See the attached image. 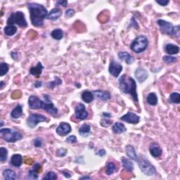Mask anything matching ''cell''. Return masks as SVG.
Returning <instances> with one entry per match:
<instances>
[{
    "mask_svg": "<svg viewBox=\"0 0 180 180\" xmlns=\"http://www.w3.org/2000/svg\"><path fill=\"white\" fill-rule=\"evenodd\" d=\"M28 6L30 10V20L33 25L35 27L42 26L44 19L47 18L48 15L47 9L42 4L37 3H29Z\"/></svg>",
    "mask_w": 180,
    "mask_h": 180,
    "instance_id": "1",
    "label": "cell"
},
{
    "mask_svg": "<svg viewBox=\"0 0 180 180\" xmlns=\"http://www.w3.org/2000/svg\"><path fill=\"white\" fill-rule=\"evenodd\" d=\"M119 88L121 92L125 94H130L132 96L135 102L139 101L138 94L137 92V84L135 80L132 77H129L127 75H123L118 80Z\"/></svg>",
    "mask_w": 180,
    "mask_h": 180,
    "instance_id": "2",
    "label": "cell"
},
{
    "mask_svg": "<svg viewBox=\"0 0 180 180\" xmlns=\"http://www.w3.org/2000/svg\"><path fill=\"white\" fill-rule=\"evenodd\" d=\"M0 135L6 142L9 143H14L17 141L21 140L23 138V135L21 133L10 128L1 129Z\"/></svg>",
    "mask_w": 180,
    "mask_h": 180,
    "instance_id": "3",
    "label": "cell"
},
{
    "mask_svg": "<svg viewBox=\"0 0 180 180\" xmlns=\"http://www.w3.org/2000/svg\"><path fill=\"white\" fill-rule=\"evenodd\" d=\"M148 45V40L144 35H140L136 37L131 43L130 49L134 52L139 53L147 49Z\"/></svg>",
    "mask_w": 180,
    "mask_h": 180,
    "instance_id": "4",
    "label": "cell"
},
{
    "mask_svg": "<svg viewBox=\"0 0 180 180\" xmlns=\"http://www.w3.org/2000/svg\"><path fill=\"white\" fill-rule=\"evenodd\" d=\"M7 24L8 25H14V24H17L22 28H26L28 26L25 15L21 11H16V13L11 14L7 20Z\"/></svg>",
    "mask_w": 180,
    "mask_h": 180,
    "instance_id": "5",
    "label": "cell"
},
{
    "mask_svg": "<svg viewBox=\"0 0 180 180\" xmlns=\"http://www.w3.org/2000/svg\"><path fill=\"white\" fill-rule=\"evenodd\" d=\"M137 162L140 170H142L143 174L147 175V176H152L156 172L155 167L148 160L143 158H141L139 160L138 159Z\"/></svg>",
    "mask_w": 180,
    "mask_h": 180,
    "instance_id": "6",
    "label": "cell"
},
{
    "mask_svg": "<svg viewBox=\"0 0 180 180\" xmlns=\"http://www.w3.org/2000/svg\"><path fill=\"white\" fill-rule=\"evenodd\" d=\"M47 117L42 114H31L27 119V124L31 128L35 127L39 123L45 122Z\"/></svg>",
    "mask_w": 180,
    "mask_h": 180,
    "instance_id": "7",
    "label": "cell"
},
{
    "mask_svg": "<svg viewBox=\"0 0 180 180\" xmlns=\"http://www.w3.org/2000/svg\"><path fill=\"white\" fill-rule=\"evenodd\" d=\"M44 98H45V101H43L42 108L53 115H57L58 113V109L53 105L49 95H47V94L44 95Z\"/></svg>",
    "mask_w": 180,
    "mask_h": 180,
    "instance_id": "8",
    "label": "cell"
},
{
    "mask_svg": "<svg viewBox=\"0 0 180 180\" xmlns=\"http://www.w3.org/2000/svg\"><path fill=\"white\" fill-rule=\"evenodd\" d=\"M157 23L160 26V31L162 33L165 34V35H173L174 26L171 23L164 20H158Z\"/></svg>",
    "mask_w": 180,
    "mask_h": 180,
    "instance_id": "9",
    "label": "cell"
},
{
    "mask_svg": "<svg viewBox=\"0 0 180 180\" xmlns=\"http://www.w3.org/2000/svg\"><path fill=\"white\" fill-rule=\"evenodd\" d=\"M109 72L115 77H118L123 70L122 65L117 63L115 60H112L109 65Z\"/></svg>",
    "mask_w": 180,
    "mask_h": 180,
    "instance_id": "10",
    "label": "cell"
},
{
    "mask_svg": "<svg viewBox=\"0 0 180 180\" xmlns=\"http://www.w3.org/2000/svg\"><path fill=\"white\" fill-rule=\"evenodd\" d=\"M75 117L81 120H85V119L87 118L88 113H87L84 104H79L75 107Z\"/></svg>",
    "mask_w": 180,
    "mask_h": 180,
    "instance_id": "11",
    "label": "cell"
},
{
    "mask_svg": "<svg viewBox=\"0 0 180 180\" xmlns=\"http://www.w3.org/2000/svg\"><path fill=\"white\" fill-rule=\"evenodd\" d=\"M120 120L125 122H127L130 124H137L140 121V117L138 116L137 114L132 113V112H128L125 115L122 116L120 118Z\"/></svg>",
    "mask_w": 180,
    "mask_h": 180,
    "instance_id": "12",
    "label": "cell"
},
{
    "mask_svg": "<svg viewBox=\"0 0 180 180\" xmlns=\"http://www.w3.org/2000/svg\"><path fill=\"white\" fill-rule=\"evenodd\" d=\"M71 126L69 123H61L60 125L58 126V127L56 130V132L59 136L64 137L71 132Z\"/></svg>",
    "mask_w": 180,
    "mask_h": 180,
    "instance_id": "13",
    "label": "cell"
},
{
    "mask_svg": "<svg viewBox=\"0 0 180 180\" xmlns=\"http://www.w3.org/2000/svg\"><path fill=\"white\" fill-rule=\"evenodd\" d=\"M43 101L38 98L37 96L32 95L28 99V104L31 109H40L42 108Z\"/></svg>",
    "mask_w": 180,
    "mask_h": 180,
    "instance_id": "14",
    "label": "cell"
},
{
    "mask_svg": "<svg viewBox=\"0 0 180 180\" xmlns=\"http://www.w3.org/2000/svg\"><path fill=\"white\" fill-rule=\"evenodd\" d=\"M94 96H95L96 98L101 99L102 101H108L111 99V95L110 92L107 91H103V90H95L92 92Z\"/></svg>",
    "mask_w": 180,
    "mask_h": 180,
    "instance_id": "15",
    "label": "cell"
},
{
    "mask_svg": "<svg viewBox=\"0 0 180 180\" xmlns=\"http://www.w3.org/2000/svg\"><path fill=\"white\" fill-rule=\"evenodd\" d=\"M135 75L136 78L137 79V80L140 83L141 82H144L148 77V73L147 71V70L142 68H137L135 71Z\"/></svg>",
    "mask_w": 180,
    "mask_h": 180,
    "instance_id": "16",
    "label": "cell"
},
{
    "mask_svg": "<svg viewBox=\"0 0 180 180\" xmlns=\"http://www.w3.org/2000/svg\"><path fill=\"white\" fill-rule=\"evenodd\" d=\"M149 151L151 154L154 158H158L162 155V151L161 148H160L159 144H158L157 143H152L150 145Z\"/></svg>",
    "mask_w": 180,
    "mask_h": 180,
    "instance_id": "17",
    "label": "cell"
},
{
    "mask_svg": "<svg viewBox=\"0 0 180 180\" xmlns=\"http://www.w3.org/2000/svg\"><path fill=\"white\" fill-rule=\"evenodd\" d=\"M118 57L120 60L124 61L127 64H132L135 61V58L130 53L125 52L118 53Z\"/></svg>",
    "mask_w": 180,
    "mask_h": 180,
    "instance_id": "18",
    "label": "cell"
},
{
    "mask_svg": "<svg viewBox=\"0 0 180 180\" xmlns=\"http://www.w3.org/2000/svg\"><path fill=\"white\" fill-rule=\"evenodd\" d=\"M62 15V11H61V9L58 8L53 9L52 11H51L48 14L47 16V18L49 20L52 21H56L60 18Z\"/></svg>",
    "mask_w": 180,
    "mask_h": 180,
    "instance_id": "19",
    "label": "cell"
},
{
    "mask_svg": "<svg viewBox=\"0 0 180 180\" xmlns=\"http://www.w3.org/2000/svg\"><path fill=\"white\" fill-rule=\"evenodd\" d=\"M165 51L170 55L177 54L179 52V47L173 44H167L165 47Z\"/></svg>",
    "mask_w": 180,
    "mask_h": 180,
    "instance_id": "20",
    "label": "cell"
},
{
    "mask_svg": "<svg viewBox=\"0 0 180 180\" xmlns=\"http://www.w3.org/2000/svg\"><path fill=\"white\" fill-rule=\"evenodd\" d=\"M126 154H127V156L133 160H135L137 162L138 161V156L137 154H136V151L132 146L127 145L126 147Z\"/></svg>",
    "mask_w": 180,
    "mask_h": 180,
    "instance_id": "21",
    "label": "cell"
},
{
    "mask_svg": "<svg viewBox=\"0 0 180 180\" xmlns=\"http://www.w3.org/2000/svg\"><path fill=\"white\" fill-rule=\"evenodd\" d=\"M78 132L82 137H88L91 134V126L89 124H84L79 128Z\"/></svg>",
    "mask_w": 180,
    "mask_h": 180,
    "instance_id": "22",
    "label": "cell"
},
{
    "mask_svg": "<svg viewBox=\"0 0 180 180\" xmlns=\"http://www.w3.org/2000/svg\"><path fill=\"white\" fill-rule=\"evenodd\" d=\"M11 164L14 167H20L23 162V158L20 154H14L11 158Z\"/></svg>",
    "mask_w": 180,
    "mask_h": 180,
    "instance_id": "23",
    "label": "cell"
},
{
    "mask_svg": "<svg viewBox=\"0 0 180 180\" xmlns=\"http://www.w3.org/2000/svg\"><path fill=\"white\" fill-rule=\"evenodd\" d=\"M43 65H42L40 62H38L37 65L35 67H32L30 70V73L33 75H35V76L39 77L40 76L41 74H42V71L43 69Z\"/></svg>",
    "mask_w": 180,
    "mask_h": 180,
    "instance_id": "24",
    "label": "cell"
},
{
    "mask_svg": "<svg viewBox=\"0 0 180 180\" xmlns=\"http://www.w3.org/2000/svg\"><path fill=\"white\" fill-rule=\"evenodd\" d=\"M112 130L115 134H122L125 132L127 130V129H126L125 126L123 124L120 123H115L113 125V127H112Z\"/></svg>",
    "mask_w": 180,
    "mask_h": 180,
    "instance_id": "25",
    "label": "cell"
},
{
    "mask_svg": "<svg viewBox=\"0 0 180 180\" xmlns=\"http://www.w3.org/2000/svg\"><path fill=\"white\" fill-rule=\"evenodd\" d=\"M3 176L4 179L7 180H14L17 177L16 172L11 169L4 170L3 171Z\"/></svg>",
    "mask_w": 180,
    "mask_h": 180,
    "instance_id": "26",
    "label": "cell"
},
{
    "mask_svg": "<svg viewBox=\"0 0 180 180\" xmlns=\"http://www.w3.org/2000/svg\"><path fill=\"white\" fill-rule=\"evenodd\" d=\"M22 115H23V107L21 105L16 106V108H14L11 113V118L14 119L19 118L20 117L22 116Z\"/></svg>",
    "mask_w": 180,
    "mask_h": 180,
    "instance_id": "27",
    "label": "cell"
},
{
    "mask_svg": "<svg viewBox=\"0 0 180 180\" xmlns=\"http://www.w3.org/2000/svg\"><path fill=\"white\" fill-rule=\"evenodd\" d=\"M122 163L123 168L128 172H132L134 170V165L132 162L126 158H122Z\"/></svg>",
    "mask_w": 180,
    "mask_h": 180,
    "instance_id": "28",
    "label": "cell"
},
{
    "mask_svg": "<svg viewBox=\"0 0 180 180\" xmlns=\"http://www.w3.org/2000/svg\"><path fill=\"white\" fill-rule=\"evenodd\" d=\"M82 99L84 102L89 104L94 100V94L89 91H84L82 94Z\"/></svg>",
    "mask_w": 180,
    "mask_h": 180,
    "instance_id": "29",
    "label": "cell"
},
{
    "mask_svg": "<svg viewBox=\"0 0 180 180\" xmlns=\"http://www.w3.org/2000/svg\"><path fill=\"white\" fill-rule=\"evenodd\" d=\"M147 103L149 105L156 106L158 104V97L155 93H150L148 94L147 98Z\"/></svg>",
    "mask_w": 180,
    "mask_h": 180,
    "instance_id": "30",
    "label": "cell"
},
{
    "mask_svg": "<svg viewBox=\"0 0 180 180\" xmlns=\"http://www.w3.org/2000/svg\"><path fill=\"white\" fill-rule=\"evenodd\" d=\"M51 36L55 40H60L64 37V32L61 29H55L51 33Z\"/></svg>",
    "mask_w": 180,
    "mask_h": 180,
    "instance_id": "31",
    "label": "cell"
},
{
    "mask_svg": "<svg viewBox=\"0 0 180 180\" xmlns=\"http://www.w3.org/2000/svg\"><path fill=\"white\" fill-rule=\"evenodd\" d=\"M17 32V28L14 25H8L4 28V33L7 36H12L15 35Z\"/></svg>",
    "mask_w": 180,
    "mask_h": 180,
    "instance_id": "32",
    "label": "cell"
},
{
    "mask_svg": "<svg viewBox=\"0 0 180 180\" xmlns=\"http://www.w3.org/2000/svg\"><path fill=\"white\" fill-rule=\"evenodd\" d=\"M116 171H117V167H116L115 164L112 162H108L106 167V174L108 175H111Z\"/></svg>",
    "mask_w": 180,
    "mask_h": 180,
    "instance_id": "33",
    "label": "cell"
},
{
    "mask_svg": "<svg viewBox=\"0 0 180 180\" xmlns=\"http://www.w3.org/2000/svg\"><path fill=\"white\" fill-rule=\"evenodd\" d=\"M7 155H8V151L6 148L4 147L0 148V161L2 162L6 161Z\"/></svg>",
    "mask_w": 180,
    "mask_h": 180,
    "instance_id": "34",
    "label": "cell"
},
{
    "mask_svg": "<svg viewBox=\"0 0 180 180\" xmlns=\"http://www.w3.org/2000/svg\"><path fill=\"white\" fill-rule=\"evenodd\" d=\"M170 101L172 103L174 104H179L180 103V94L177 92H174L170 94Z\"/></svg>",
    "mask_w": 180,
    "mask_h": 180,
    "instance_id": "35",
    "label": "cell"
},
{
    "mask_svg": "<svg viewBox=\"0 0 180 180\" xmlns=\"http://www.w3.org/2000/svg\"><path fill=\"white\" fill-rule=\"evenodd\" d=\"M9 65L6 63H1L0 64V76H4L9 71Z\"/></svg>",
    "mask_w": 180,
    "mask_h": 180,
    "instance_id": "36",
    "label": "cell"
},
{
    "mask_svg": "<svg viewBox=\"0 0 180 180\" xmlns=\"http://www.w3.org/2000/svg\"><path fill=\"white\" fill-rule=\"evenodd\" d=\"M57 179V175L55 172H49L45 177H43L42 179H49V180H55Z\"/></svg>",
    "mask_w": 180,
    "mask_h": 180,
    "instance_id": "37",
    "label": "cell"
},
{
    "mask_svg": "<svg viewBox=\"0 0 180 180\" xmlns=\"http://www.w3.org/2000/svg\"><path fill=\"white\" fill-rule=\"evenodd\" d=\"M61 83H62L61 80L58 78V77H56L54 81L51 82H49V83H48V87H49V88H53V87H55L56 86H58V85H60Z\"/></svg>",
    "mask_w": 180,
    "mask_h": 180,
    "instance_id": "38",
    "label": "cell"
},
{
    "mask_svg": "<svg viewBox=\"0 0 180 180\" xmlns=\"http://www.w3.org/2000/svg\"><path fill=\"white\" fill-rule=\"evenodd\" d=\"M162 60L166 63V64H172L177 61V58L174 57H170V56H165L162 58Z\"/></svg>",
    "mask_w": 180,
    "mask_h": 180,
    "instance_id": "39",
    "label": "cell"
},
{
    "mask_svg": "<svg viewBox=\"0 0 180 180\" xmlns=\"http://www.w3.org/2000/svg\"><path fill=\"white\" fill-rule=\"evenodd\" d=\"M28 178L30 179H37L38 178V173L34 171V170H31L29 171L28 174Z\"/></svg>",
    "mask_w": 180,
    "mask_h": 180,
    "instance_id": "40",
    "label": "cell"
},
{
    "mask_svg": "<svg viewBox=\"0 0 180 180\" xmlns=\"http://www.w3.org/2000/svg\"><path fill=\"white\" fill-rule=\"evenodd\" d=\"M77 137H75L74 135H71V136H69L66 139V142L70 143H75L77 142Z\"/></svg>",
    "mask_w": 180,
    "mask_h": 180,
    "instance_id": "41",
    "label": "cell"
},
{
    "mask_svg": "<svg viewBox=\"0 0 180 180\" xmlns=\"http://www.w3.org/2000/svg\"><path fill=\"white\" fill-rule=\"evenodd\" d=\"M33 170H34V171L37 172V173H40V172H42V166H41V165L39 163H35V165H34Z\"/></svg>",
    "mask_w": 180,
    "mask_h": 180,
    "instance_id": "42",
    "label": "cell"
},
{
    "mask_svg": "<svg viewBox=\"0 0 180 180\" xmlns=\"http://www.w3.org/2000/svg\"><path fill=\"white\" fill-rule=\"evenodd\" d=\"M173 35L175 36L176 37H178V38L179 37V35H180V27L179 25L174 27Z\"/></svg>",
    "mask_w": 180,
    "mask_h": 180,
    "instance_id": "43",
    "label": "cell"
},
{
    "mask_svg": "<svg viewBox=\"0 0 180 180\" xmlns=\"http://www.w3.org/2000/svg\"><path fill=\"white\" fill-rule=\"evenodd\" d=\"M34 145H35V147H41L42 145V141L40 138L35 139V141H34Z\"/></svg>",
    "mask_w": 180,
    "mask_h": 180,
    "instance_id": "44",
    "label": "cell"
},
{
    "mask_svg": "<svg viewBox=\"0 0 180 180\" xmlns=\"http://www.w3.org/2000/svg\"><path fill=\"white\" fill-rule=\"evenodd\" d=\"M66 150L64 149V148H60L59 150H58V151L57 153V155H58V156H64V155H65V154H66Z\"/></svg>",
    "mask_w": 180,
    "mask_h": 180,
    "instance_id": "45",
    "label": "cell"
},
{
    "mask_svg": "<svg viewBox=\"0 0 180 180\" xmlns=\"http://www.w3.org/2000/svg\"><path fill=\"white\" fill-rule=\"evenodd\" d=\"M75 13V12L73 9H68V10H67L66 11H65V16L68 17V18H70V17H72V16L74 15Z\"/></svg>",
    "mask_w": 180,
    "mask_h": 180,
    "instance_id": "46",
    "label": "cell"
},
{
    "mask_svg": "<svg viewBox=\"0 0 180 180\" xmlns=\"http://www.w3.org/2000/svg\"><path fill=\"white\" fill-rule=\"evenodd\" d=\"M21 96V92L20 91H18V90H17V91L14 92L13 94H12L11 97L13 99H19Z\"/></svg>",
    "mask_w": 180,
    "mask_h": 180,
    "instance_id": "47",
    "label": "cell"
},
{
    "mask_svg": "<svg viewBox=\"0 0 180 180\" xmlns=\"http://www.w3.org/2000/svg\"><path fill=\"white\" fill-rule=\"evenodd\" d=\"M111 122L108 120V118H104L103 120H102L101 122V125L102 126H104V124H106V127H108V126L111 125Z\"/></svg>",
    "mask_w": 180,
    "mask_h": 180,
    "instance_id": "48",
    "label": "cell"
},
{
    "mask_svg": "<svg viewBox=\"0 0 180 180\" xmlns=\"http://www.w3.org/2000/svg\"><path fill=\"white\" fill-rule=\"evenodd\" d=\"M156 3H158L161 6H166L167 4H169V1H167V0H160V1H156Z\"/></svg>",
    "mask_w": 180,
    "mask_h": 180,
    "instance_id": "49",
    "label": "cell"
},
{
    "mask_svg": "<svg viewBox=\"0 0 180 180\" xmlns=\"http://www.w3.org/2000/svg\"><path fill=\"white\" fill-rule=\"evenodd\" d=\"M57 4H60L61 6H63L64 7H66L67 6V4H68V2L65 1V0H64V1H58L57 2Z\"/></svg>",
    "mask_w": 180,
    "mask_h": 180,
    "instance_id": "50",
    "label": "cell"
},
{
    "mask_svg": "<svg viewBox=\"0 0 180 180\" xmlns=\"http://www.w3.org/2000/svg\"><path fill=\"white\" fill-rule=\"evenodd\" d=\"M106 154V151L104 150V149H101L99 150L98 152H97V155H99V156H104V155Z\"/></svg>",
    "mask_w": 180,
    "mask_h": 180,
    "instance_id": "51",
    "label": "cell"
},
{
    "mask_svg": "<svg viewBox=\"0 0 180 180\" xmlns=\"http://www.w3.org/2000/svg\"><path fill=\"white\" fill-rule=\"evenodd\" d=\"M25 162L26 164H29V165H31L33 163V159H30V158H27L25 160Z\"/></svg>",
    "mask_w": 180,
    "mask_h": 180,
    "instance_id": "52",
    "label": "cell"
},
{
    "mask_svg": "<svg viewBox=\"0 0 180 180\" xmlns=\"http://www.w3.org/2000/svg\"><path fill=\"white\" fill-rule=\"evenodd\" d=\"M41 86H42V82L37 81V82H36L35 83V87H40Z\"/></svg>",
    "mask_w": 180,
    "mask_h": 180,
    "instance_id": "53",
    "label": "cell"
},
{
    "mask_svg": "<svg viewBox=\"0 0 180 180\" xmlns=\"http://www.w3.org/2000/svg\"><path fill=\"white\" fill-rule=\"evenodd\" d=\"M62 173L64 174L65 175V177H67V178H70V177H71V176H70V174L69 173H68V172H66L63 171V172H62Z\"/></svg>",
    "mask_w": 180,
    "mask_h": 180,
    "instance_id": "54",
    "label": "cell"
},
{
    "mask_svg": "<svg viewBox=\"0 0 180 180\" xmlns=\"http://www.w3.org/2000/svg\"><path fill=\"white\" fill-rule=\"evenodd\" d=\"M4 86V83L3 81H1V82H0V89H3V87Z\"/></svg>",
    "mask_w": 180,
    "mask_h": 180,
    "instance_id": "55",
    "label": "cell"
},
{
    "mask_svg": "<svg viewBox=\"0 0 180 180\" xmlns=\"http://www.w3.org/2000/svg\"><path fill=\"white\" fill-rule=\"evenodd\" d=\"M103 116H106V117H107V118H110V117H111V114H109V113H103Z\"/></svg>",
    "mask_w": 180,
    "mask_h": 180,
    "instance_id": "56",
    "label": "cell"
},
{
    "mask_svg": "<svg viewBox=\"0 0 180 180\" xmlns=\"http://www.w3.org/2000/svg\"><path fill=\"white\" fill-rule=\"evenodd\" d=\"M91 177H80V179H90Z\"/></svg>",
    "mask_w": 180,
    "mask_h": 180,
    "instance_id": "57",
    "label": "cell"
},
{
    "mask_svg": "<svg viewBox=\"0 0 180 180\" xmlns=\"http://www.w3.org/2000/svg\"><path fill=\"white\" fill-rule=\"evenodd\" d=\"M3 125H4V124H3V122H2V121H1V127H2V126Z\"/></svg>",
    "mask_w": 180,
    "mask_h": 180,
    "instance_id": "58",
    "label": "cell"
}]
</instances>
